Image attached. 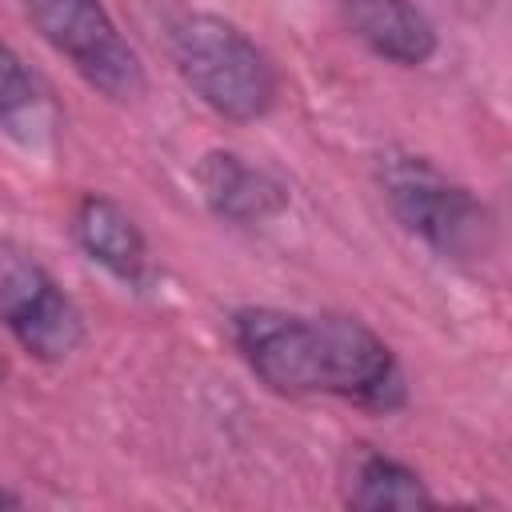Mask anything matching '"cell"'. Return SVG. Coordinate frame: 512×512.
Instances as JSON below:
<instances>
[{"instance_id":"obj_11","label":"cell","mask_w":512,"mask_h":512,"mask_svg":"<svg viewBox=\"0 0 512 512\" xmlns=\"http://www.w3.org/2000/svg\"><path fill=\"white\" fill-rule=\"evenodd\" d=\"M24 504V496L20 492H12L8 484H0V508H20Z\"/></svg>"},{"instance_id":"obj_12","label":"cell","mask_w":512,"mask_h":512,"mask_svg":"<svg viewBox=\"0 0 512 512\" xmlns=\"http://www.w3.org/2000/svg\"><path fill=\"white\" fill-rule=\"evenodd\" d=\"M0 380H4V356H0Z\"/></svg>"},{"instance_id":"obj_4","label":"cell","mask_w":512,"mask_h":512,"mask_svg":"<svg viewBox=\"0 0 512 512\" xmlns=\"http://www.w3.org/2000/svg\"><path fill=\"white\" fill-rule=\"evenodd\" d=\"M24 16L72 72L112 104H136L148 92V72L132 40L120 32L104 0H20Z\"/></svg>"},{"instance_id":"obj_5","label":"cell","mask_w":512,"mask_h":512,"mask_svg":"<svg viewBox=\"0 0 512 512\" xmlns=\"http://www.w3.org/2000/svg\"><path fill=\"white\" fill-rule=\"evenodd\" d=\"M0 324L40 364H64L88 340L80 304L32 256H8L0 264Z\"/></svg>"},{"instance_id":"obj_8","label":"cell","mask_w":512,"mask_h":512,"mask_svg":"<svg viewBox=\"0 0 512 512\" xmlns=\"http://www.w3.org/2000/svg\"><path fill=\"white\" fill-rule=\"evenodd\" d=\"M72 240L96 268H104L124 288H140L148 280V240L120 200L104 192H84L72 212Z\"/></svg>"},{"instance_id":"obj_1","label":"cell","mask_w":512,"mask_h":512,"mask_svg":"<svg viewBox=\"0 0 512 512\" xmlns=\"http://www.w3.org/2000/svg\"><path fill=\"white\" fill-rule=\"evenodd\" d=\"M228 336L248 372L276 396H336L376 416L408 404L392 344L360 316L240 304L228 316Z\"/></svg>"},{"instance_id":"obj_10","label":"cell","mask_w":512,"mask_h":512,"mask_svg":"<svg viewBox=\"0 0 512 512\" xmlns=\"http://www.w3.org/2000/svg\"><path fill=\"white\" fill-rule=\"evenodd\" d=\"M40 108H44L40 80L32 76L24 56L0 36V128L20 136L28 124H36Z\"/></svg>"},{"instance_id":"obj_3","label":"cell","mask_w":512,"mask_h":512,"mask_svg":"<svg viewBox=\"0 0 512 512\" xmlns=\"http://www.w3.org/2000/svg\"><path fill=\"white\" fill-rule=\"evenodd\" d=\"M168 56L188 92L228 124L264 120L280 100L276 60L228 16L184 12L168 28Z\"/></svg>"},{"instance_id":"obj_2","label":"cell","mask_w":512,"mask_h":512,"mask_svg":"<svg viewBox=\"0 0 512 512\" xmlns=\"http://www.w3.org/2000/svg\"><path fill=\"white\" fill-rule=\"evenodd\" d=\"M376 188L392 220L428 244L448 264H480L496 248L492 208L432 156L412 148H384L376 156Z\"/></svg>"},{"instance_id":"obj_6","label":"cell","mask_w":512,"mask_h":512,"mask_svg":"<svg viewBox=\"0 0 512 512\" xmlns=\"http://www.w3.org/2000/svg\"><path fill=\"white\" fill-rule=\"evenodd\" d=\"M192 176H196L204 208L216 220L236 224V228L268 224V220L284 216L292 204V192L276 172L252 164L248 156H240L232 148H208L196 160Z\"/></svg>"},{"instance_id":"obj_7","label":"cell","mask_w":512,"mask_h":512,"mask_svg":"<svg viewBox=\"0 0 512 512\" xmlns=\"http://www.w3.org/2000/svg\"><path fill=\"white\" fill-rule=\"evenodd\" d=\"M344 28L384 64L424 68L440 52V32L416 0H336Z\"/></svg>"},{"instance_id":"obj_9","label":"cell","mask_w":512,"mask_h":512,"mask_svg":"<svg viewBox=\"0 0 512 512\" xmlns=\"http://www.w3.org/2000/svg\"><path fill=\"white\" fill-rule=\"evenodd\" d=\"M344 504L356 512H420V508H436V496L412 464L388 456L384 448L364 444L352 452Z\"/></svg>"}]
</instances>
